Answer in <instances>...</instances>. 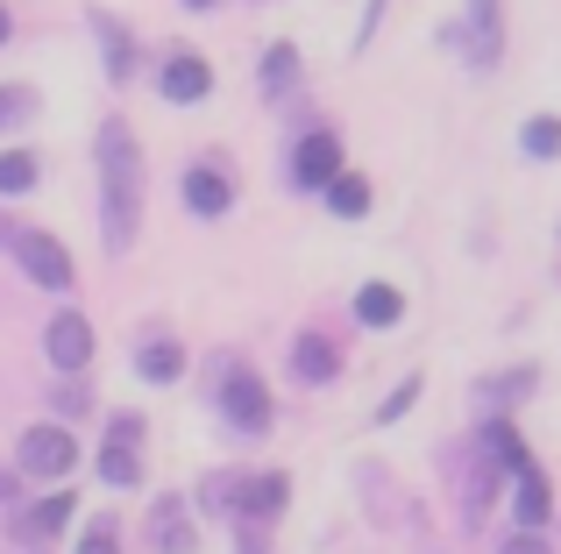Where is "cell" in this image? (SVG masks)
Listing matches in <instances>:
<instances>
[{
  "mask_svg": "<svg viewBox=\"0 0 561 554\" xmlns=\"http://www.w3.org/2000/svg\"><path fill=\"white\" fill-rule=\"evenodd\" d=\"M100 178H107L100 235H107V250H128L136 242V213H142V157H136V128L128 122L100 128Z\"/></svg>",
  "mask_w": 561,
  "mask_h": 554,
  "instance_id": "obj_1",
  "label": "cell"
},
{
  "mask_svg": "<svg viewBox=\"0 0 561 554\" xmlns=\"http://www.w3.org/2000/svg\"><path fill=\"white\" fill-rule=\"evenodd\" d=\"M14 264H22V277H36V285H50V291L71 285V250L57 235H43V228H22V235H14Z\"/></svg>",
  "mask_w": 561,
  "mask_h": 554,
  "instance_id": "obj_2",
  "label": "cell"
},
{
  "mask_svg": "<svg viewBox=\"0 0 561 554\" xmlns=\"http://www.w3.org/2000/svg\"><path fill=\"white\" fill-rule=\"evenodd\" d=\"M334 178H342V136H334V128L299 136V150H291V185H313V193H328Z\"/></svg>",
  "mask_w": 561,
  "mask_h": 554,
  "instance_id": "obj_3",
  "label": "cell"
},
{
  "mask_svg": "<svg viewBox=\"0 0 561 554\" xmlns=\"http://www.w3.org/2000/svg\"><path fill=\"white\" fill-rule=\"evenodd\" d=\"M14 462H22L28 476H50V484H57V476L79 462V441H71L65 427H28V434H22V455H14Z\"/></svg>",
  "mask_w": 561,
  "mask_h": 554,
  "instance_id": "obj_4",
  "label": "cell"
},
{
  "mask_svg": "<svg viewBox=\"0 0 561 554\" xmlns=\"http://www.w3.org/2000/svg\"><path fill=\"white\" fill-rule=\"evenodd\" d=\"M43 356H50L57 370H85V362H93V320L85 313H57L50 327H43Z\"/></svg>",
  "mask_w": 561,
  "mask_h": 554,
  "instance_id": "obj_5",
  "label": "cell"
},
{
  "mask_svg": "<svg viewBox=\"0 0 561 554\" xmlns=\"http://www.w3.org/2000/svg\"><path fill=\"white\" fill-rule=\"evenodd\" d=\"M157 85H164V100H171V107H199V100L214 93V71H206V57L179 50V57H164V71H157Z\"/></svg>",
  "mask_w": 561,
  "mask_h": 554,
  "instance_id": "obj_6",
  "label": "cell"
},
{
  "mask_svg": "<svg viewBox=\"0 0 561 554\" xmlns=\"http://www.w3.org/2000/svg\"><path fill=\"white\" fill-rule=\"evenodd\" d=\"M220 405H228V419H234L242 434H263V427H271V391H263V377H249V370L228 377Z\"/></svg>",
  "mask_w": 561,
  "mask_h": 554,
  "instance_id": "obj_7",
  "label": "cell"
},
{
  "mask_svg": "<svg viewBox=\"0 0 561 554\" xmlns=\"http://www.w3.org/2000/svg\"><path fill=\"white\" fill-rule=\"evenodd\" d=\"M185 207L199 213V221H220V213L234 207V178H228V171H214V164L185 171Z\"/></svg>",
  "mask_w": 561,
  "mask_h": 554,
  "instance_id": "obj_8",
  "label": "cell"
},
{
  "mask_svg": "<svg viewBox=\"0 0 561 554\" xmlns=\"http://www.w3.org/2000/svg\"><path fill=\"white\" fill-rule=\"evenodd\" d=\"M291 370H299V384H334L342 377V348L328 334H299L291 342Z\"/></svg>",
  "mask_w": 561,
  "mask_h": 554,
  "instance_id": "obj_9",
  "label": "cell"
},
{
  "mask_svg": "<svg viewBox=\"0 0 561 554\" xmlns=\"http://www.w3.org/2000/svg\"><path fill=\"white\" fill-rule=\"evenodd\" d=\"M71 512H79V505H71V490H57V498H43V505H28V512H14V533L36 547V541H50V533H65Z\"/></svg>",
  "mask_w": 561,
  "mask_h": 554,
  "instance_id": "obj_10",
  "label": "cell"
},
{
  "mask_svg": "<svg viewBox=\"0 0 561 554\" xmlns=\"http://www.w3.org/2000/svg\"><path fill=\"white\" fill-rule=\"evenodd\" d=\"M469 57L477 65H497V43H505V22H497V0H469Z\"/></svg>",
  "mask_w": 561,
  "mask_h": 554,
  "instance_id": "obj_11",
  "label": "cell"
},
{
  "mask_svg": "<svg viewBox=\"0 0 561 554\" xmlns=\"http://www.w3.org/2000/svg\"><path fill=\"white\" fill-rule=\"evenodd\" d=\"M150 547H157V554H192V519H185L179 498H164V505L150 512Z\"/></svg>",
  "mask_w": 561,
  "mask_h": 554,
  "instance_id": "obj_12",
  "label": "cell"
},
{
  "mask_svg": "<svg viewBox=\"0 0 561 554\" xmlns=\"http://www.w3.org/2000/svg\"><path fill=\"white\" fill-rule=\"evenodd\" d=\"M136 370H142V384H179V377H185V348L157 334V342L136 348Z\"/></svg>",
  "mask_w": 561,
  "mask_h": 554,
  "instance_id": "obj_13",
  "label": "cell"
},
{
  "mask_svg": "<svg viewBox=\"0 0 561 554\" xmlns=\"http://www.w3.org/2000/svg\"><path fill=\"white\" fill-rule=\"evenodd\" d=\"M483 455H491V470H505V476H526V470H534V462H526L519 427H505V419H491V427H483Z\"/></svg>",
  "mask_w": 561,
  "mask_h": 554,
  "instance_id": "obj_14",
  "label": "cell"
},
{
  "mask_svg": "<svg viewBox=\"0 0 561 554\" xmlns=\"http://www.w3.org/2000/svg\"><path fill=\"white\" fill-rule=\"evenodd\" d=\"M356 320H363V327H398V320H405L398 285H363V291H356Z\"/></svg>",
  "mask_w": 561,
  "mask_h": 554,
  "instance_id": "obj_15",
  "label": "cell"
},
{
  "mask_svg": "<svg viewBox=\"0 0 561 554\" xmlns=\"http://www.w3.org/2000/svg\"><path fill=\"white\" fill-rule=\"evenodd\" d=\"M285 498H291V484H285V476H256V484H242V512L249 519H277V512H285Z\"/></svg>",
  "mask_w": 561,
  "mask_h": 554,
  "instance_id": "obj_16",
  "label": "cell"
},
{
  "mask_svg": "<svg viewBox=\"0 0 561 554\" xmlns=\"http://www.w3.org/2000/svg\"><path fill=\"white\" fill-rule=\"evenodd\" d=\"M100 476H107V484H122V490H136L142 484V455L128 441H107V448H100Z\"/></svg>",
  "mask_w": 561,
  "mask_h": 554,
  "instance_id": "obj_17",
  "label": "cell"
},
{
  "mask_svg": "<svg viewBox=\"0 0 561 554\" xmlns=\"http://www.w3.org/2000/svg\"><path fill=\"white\" fill-rule=\"evenodd\" d=\"M328 207L342 213V221H363V213H370V185H363L356 171H342V178L328 185Z\"/></svg>",
  "mask_w": 561,
  "mask_h": 554,
  "instance_id": "obj_18",
  "label": "cell"
},
{
  "mask_svg": "<svg viewBox=\"0 0 561 554\" xmlns=\"http://www.w3.org/2000/svg\"><path fill=\"white\" fill-rule=\"evenodd\" d=\"M0 193H36V157L28 150H0Z\"/></svg>",
  "mask_w": 561,
  "mask_h": 554,
  "instance_id": "obj_19",
  "label": "cell"
},
{
  "mask_svg": "<svg viewBox=\"0 0 561 554\" xmlns=\"http://www.w3.org/2000/svg\"><path fill=\"white\" fill-rule=\"evenodd\" d=\"M519 150L534 157V164H548V157H561V122H548V114H540V122H526Z\"/></svg>",
  "mask_w": 561,
  "mask_h": 554,
  "instance_id": "obj_20",
  "label": "cell"
},
{
  "mask_svg": "<svg viewBox=\"0 0 561 554\" xmlns=\"http://www.w3.org/2000/svg\"><path fill=\"white\" fill-rule=\"evenodd\" d=\"M93 28L107 36V71H114V79H128V71H136V50H128V36L107 22V14H93Z\"/></svg>",
  "mask_w": 561,
  "mask_h": 554,
  "instance_id": "obj_21",
  "label": "cell"
},
{
  "mask_svg": "<svg viewBox=\"0 0 561 554\" xmlns=\"http://www.w3.org/2000/svg\"><path fill=\"white\" fill-rule=\"evenodd\" d=\"M519 519H526V533L548 519V484H540V470H526V476H519Z\"/></svg>",
  "mask_w": 561,
  "mask_h": 554,
  "instance_id": "obj_22",
  "label": "cell"
},
{
  "mask_svg": "<svg viewBox=\"0 0 561 554\" xmlns=\"http://www.w3.org/2000/svg\"><path fill=\"white\" fill-rule=\"evenodd\" d=\"M28 107H36V93H28V85H0V128L28 122Z\"/></svg>",
  "mask_w": 561,
  "mask_h": 554,
  "instance_id": "obj_23",
  "label": "cell"
},
{
  "mask_svg": "<svg viewBox=\"0 0 561 554\" xmlns=\"http://www.w3.org/2000/svg\"><path fill=\"white\" fill-rule=\"evenodd\" d=\"M79 554H122V533H114V519H93V527H85V541H79Z\"/></svg>",
  "mask_w": 561,
  "mask_h": 554,
  "instance_id": "obj_24",
  "label": "cell"
},
{
  "mask_svg": "<svg viewBox=\"0 0 561 554\" xmlns=\"http://www.w3.org/2000/svg\"><path fill=\"white\" fill-rule=\"evenodd\" d=\"M291 71H299V57H291L285 43H277V50L263 57V85H291Z\"/></svg>",
  "mask_w": 561,
  "mask_h": 554,
  "instance_id": "obj_25",
  "label": "cell"
},
{
  "mask_svg": "<svg viewBox=\"0 0 561 554\" xmlns=\"http://www.w3.org/2000/svg\"><path fill=\"white\" fill-rule=\"evenodd\" d=\"M412 399H420V384H398V391H391V399H383V405H377V419H398V413H412Z\"/></svg>",
  "mask_w": 561,
  "mask_h": 554,
  "instance_id": "obj_26",
  "label": "cell"
},
{
  "mask_svg": "<svg viewBox=\"0 0 561 554\" xmlns=\"http://www.w3.org/2000/svg\"><path fill=\"white\" fill-rule=\"evenodd\" d=\"M505 554H548V541H540V533H519V541H505Z\"/></svg>",
  "mask_w": 561,
  "mask_h": 554,
  "instance_id": "obj_27",
  "label": "cell"
},
{
  "mask_svg": "<svg viewBox=\"0 0 561 554\" xmlns=\"http://www.w3.org/2000/svg\"><path fill=\"white\" fill-rule=\"evenodd\" d=\"M0 505H14V470H0Z\"/></svg>",
  "mask_w": 561,
  "mask_h": 554,
  "instance_id": "obj_28",
  "label": "cell"
},
{
  "mask_svg": "<svg viewBox=\"0 0 561 554\" xmlns=\"http://www.w3.org/2000/svg\"><path fill=\"white\" fill-rule=\"evenodd\" d=\"M8 36H14V14H8V8H0V43H8Z\"/></svg>",
  "mask_w": 561,
  "mask_h": 554,
  "instance_id": "obj_29",
  "label": "cell"
},
{
  "mask_svg": "<svg viewBox=\"0 0 561 554\" xmlns=\"http://www.w3.org/2000/svg\"><path fill=\"white\" fill-rule=\"evenodd\" d=\"M185 8H214V0H185Z\"/></svg>",
  "mask_w": 561,
  "mask_h": 554,
  "instance_id": "obj_30",
  "label": "cell"
},
{
  "mask_svg": "<svg viewBox=\"0 0 561 554\" xmlns=\"http://www.w3.org/2000/svg\"><path fill=\"white\" fill-rule=\"evenodd\" d=\"M0 235H8V221H0Z\"/></svg>",
  "mask_w": 561,
  "mask_h": 554,
  "instance_id": "obj_31",
  "label": "cell"
}]
</instances>
